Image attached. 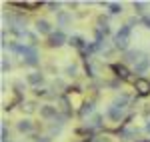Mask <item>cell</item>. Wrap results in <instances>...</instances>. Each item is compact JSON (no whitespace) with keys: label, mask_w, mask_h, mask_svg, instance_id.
<instances>
[{"label":"cell","mask_w":150,"mask_h":142,"mask_svg":"<svg viewBox=\"0 0 150 142\" xmlns=\"http://www.w3.org/2000/svg\"><path fill=\"white\" fill-rule=\"evenodd\" d=\"M130 34H132V28L128 24H122L118 28V32L114 34L112 42H114L116 50H122V52H128V42H130Z\"/></svg>","instance_id":"obj_1"},{"label":"cell","mask_w":150,"mask_h":142,"mask_svg":"<svg viewBox=\"0 0 150 142\" xmlns=\"http://www.w3.org/2000/svg\"><path fill=\"white\" fill-rule=\"evenodd\" d=\"M66 42H68V36L64 34L62 28H58L56 32H52V34L48 36V40H46V44L50 48H60V46H64Z\"/></svg>","instance_id":"obj_2"},{"label":"cell","mask_w":150,"mask_h":142,"mask_svg":"<svg viewBox=\"0 0 150 142\" xmlns=\"http://www.w3.org/2000/svg\"><path fill=\"white\" fill-rule=\"evenodd\" d=\"M144 56H146V54H142L140 50H128V52H124V58L122 60H124L126 64H134V66H136Z\"/></svg>","instance_id":"obj_3"},{"label":"cell","mask_w":150,"mask_h":142,"mask_svg":"<svg viewBox=\"0 0 150 142\" xmlns=\"http://www.w3.org/2000/svg\"><path fill=\"white\" fill-rule=\"evenodd\" d=\"M38 112H40V116H42L44 120H54V118H56V114H58V108L52 106V104H42Z\"/></svg>","instance_id":"obj_4"},{"label":"cell","mask_w":150,"mask_h":142,"mask_svg":"<svg viewBox=\"0 0 150 142\" xmlns=\"http://www.w3.org/2000/svg\"><path fill=\"white\" fill-rule=\"evenodd\" d=\"M36 32L38 34H46L50 36L54 30H52V24L48 22V20H44V18H40V20H36Z\"/></svg>","instance_id":"obj_5"},{"label":"cell","mask_w":150,"mask_h":142,"mask_svg":"<svg viewBox=\"0 0 150 142\" xmlns=\"http://www.w3.org/2000/svg\"><path fill=\"white\" fill-rule=\"evenodd\" d=\"M16 130L22 132V134H28V132L34 130V122H32L30 118H22V120H18V122H16Z\"/></svg>","instance_id":"obj_6"},{"label":"cell","mask_w":150,"mask_h":142,"mask_svg":"<svg viewBox=\"0 0 150 142\" xmlns=\"http://www.w3.org/2000/svg\"><path fill=\"white\" fill-rule=\"evenodd\" d=\"M134 86H136V90H138L140 96H146L150 94V80H146V78H136V82H134Z\"/></svg>","instance_id":"obj_7"},{"label":"cell","mask_w":150,"mask_h":142,"mask_svg":"<svg viewBox=\"0 0 150 142\" xmlns=\"http://www.w3.org/2000/svg\"><path fill=\"white\" fill-rule=\"evenodd\" d=\"M26 82L30 84V86H34V88H40V84L44 82V74L42 72H30L26 76Z\"/></svg>","instance_id":"obj_8"},{"label":"cell","mask_w":150,"mask_h":142,"mask_svg":"<svg viewBox=\"0 0 150 142\" xmlns=\"http://www.w3.org/2000/svg\"><path fill=\"white\" fill-rule=\"evenodd\" d=\"M22 64H24V66H30V68H36V66L40 64V56H38V52H36V50H32L28 56H24V58H22Z\"/></svg>","instance_id":"obj_9"},{"label":"cell","mask_w":150,"mask_h":142,"mask_svg":"<svg viewBox=\"0 0 150 142\" xmlns=\"http://www.w3.org/2000/svg\"><path fill=\"white\" fill-rule=\"evenodd\" d=\"M136 134H138V130H134V128H126V126H122V128L118 130V136H120V140H122V142H130L132 138H136Z\"/></svg>","instance_id":"obj_10"},{"label":"cell","mask_w":150,"mask_h":142,"mask_svg":"<svg viewBox=\"0 0 150 142\" xmlns=\"http://www.w3.org/2000/svg\"><path fill=\"white\" fill-rule=\"evenodd\" d=\"M110 70L116 74V78H120V80H126L128 76H130V72H128V68L124 66V64H112L110 66Z\"/></svg>","instance_id":"obj_11"},{"label":"cell","mask_w":150,"mask_h":142,"mask_svg":"<svg viewBox=\"0 0 150 142\" xmlns=\"http://www.w3.org/2000/svg\"><path fill=\"white\" fill-rule=\"evenodd\" d=\"M68 44L72 48H76V50H80V52H84L86 46H88V44L84 42V38H80V36H70V38H68Z\"/></svg>","instance_id":"obj_12"},{"label":"cell","mask_w":150,"mask_h":142,"mask_svg":"<svg viewBox=\"0 0 150 142\" xmlns=\"http://www.w3.org/2000/svg\"><path fill=\"white\" fill-rule=\"evenodd\" d=\"M106 116L112 120V122H120V120H122V116H124V112H122L120 108H116V106H108Z\"/></svg>","instance_id":"obj_13"},{"label":"cell","mask_w":150,"mask_h":142,"mask_svg":"<svg viewBox=\"0 0 150 142\" xmlns=\"http://www.w3.org/2000/svg\"><path fill=\"white\" fill-rule=\"evenodd\" d=\"M148 70H150V58H148V56H144V58L134 66V74H146Z\"/></svg>","instance_id":"obj_14"},{"label":"cell","mask_w":150,"mask_h":142,"mask_svg":"<svg viewBox=\"0 0 150 142\" xmlns=\"http://www.w3.org/2000/svg\"><path fill=\"white\" fill-rule=\"evenodd\" d=\"M56 20H58V26H68L72 22V14L66 12V10H60L56 14Z\"/></svg>","instance_id":"obj_15"},{"label":"cell","mask_w":150,"mask_h":142,"mask_svg":"<svg viewBox=\"0 0 150 142\" xmlns=\"http://www.w3.org/2000/svg\"><path fill=\"white\" fill-rule=\"evenodd\" d=\"M128 102H130V96H128V94H120V96H116V98H114L112 106L120 108V110H124V108L128 106Z\"/></svg>","instance_id":"obj_16"},{"label":"cell","mask_w":150,"mask_h":142,"mask_svg":"<svg viewBox=\"0 0 150 142\" xmlns=\"http://www.w3.org/2000/svg\"><path fill=\"white\" fill-rule=\"evenodd\" d=\"M92 112H94V102H84L82 108L78 110V116H80V118H86V116L92 114Z\"/></svg>","instance_id":"obj_17"},{"label":"cell","mask_w":150,"mask_h":142,"mask_svg":"<svg viewBox=\"0 0 150 142\" xmlns=\"http://www.w3.org/2000/svg\"><path fill=\"white\" fill-rule=\"evenodd\" d=\"M102 6H106L110 14H120V12L124 10L122 4H118V2H102Z\"/></svg>","instance_id":"obj_18"},{"label":"cell","mask_w":150,"mask_h":142,"mask_svg":"<svg viewBox=\"0 0 150 142\" xmlns=\"http://www.w3.org/2000/svg\"><path fill=\"white\" fill-rule=\"evenodd\" d=\"M60 106H62V110H64V116L70 118V116H72V110H70V102H68L66 96H60Z\"/></svg>","instance_id":"obj_19"},{"label":"cell","mask_w":150,"mask_h":142,"mask_svg":"<svg viewBox=\"0 0 150 142\" xmlns=\"http://www.w3.org/2000/svg\"><path fill=\"white\" fill-rule=\"evenodd\" d=\"M132 8L136 10V14H142V16H146L144 12H146V8H148V4H146V2H134V4H132Z\"/></svg>","instance_id":"obj_20"},{"label":"cell","mask_w":150,"mask_h":142,"mask_svg":"<svg viewBox=\"0 0 150 142\" xmlns=\"http://www.w3.org/2000/svg\"><path fill=\"white\" fill-rule=\"evenodd\" d=\"M102 126V114H94L92 116V120H90V128H100Z\"/></svg>","instance_id":"obj_21"},{"label":"cell","mask_w":150,"mask_h":142,"mask_svg":"<svg viewBox=\"0 0 150 142\" xmlns=\"http://www.w3.org/2000/svg\"><path fill=\"white\" fill-rule=\"evenodd\" d=\"M34 94L36 96H42V98H52V96H54V92H48V88H36Z\"/></svg>","instance_id":"obj_22"},{"label":"cell","mask_w":150,"mask_h":142,"mask_svg":"<svg viewBox=\"0 0 150 142\" xmlns=\"http://www.w3.org/2000/svg\"><path fill=\"white\" fill-rule=\"evenodd\" d=\"M36 110V104L34 102H22V112H26V114H32Z\"/></svg>","instance_id":"obj_23"},{"label":"cell","mask_w":150,"mask_h":142,"mask_svg":"<svg viewBox=\"0 0 150 142\" xmlns=\"http://www.w3.org/2000/svg\"><path fill=\"white\" fill-rule=\"evenodd\" d=\"M64 72H66V76H72V78H74V76L78 74V66H76V64H68Z\"/></svg>","instance_id":"obj_24"},{"label":"cell","mask_w":150,"mask_h":142,"mask_svg":"<svg viewBox=\"0 0 150 142\" xmlns=\"http://www.w3.org/2000/svg\"><path fill=\"white\" fill-rule=\"evenodd\" d=\"M0 140L2 142H8V128H6V124H2V128H0Z\"/></svg>","instance_id":"obj_25"},{"label":"cell","mask_w":150,"mask_h":142,"mask_svg":"<svg viewBox=\"0 0 150 142\" xmlns=\"http://www.w3.org/2000/svg\"><path fill=\"white\" fill-rule=\"evenodd\" d=\"M46 6H48V8H50V10H52V12H56V14H58V12H60V10H58V8H60L62 4H60V2H48Z\"/></svg>","instance_id":"obj_26"},{"label":"cell","mask_w":150,"mask_h":142,"mask_svg":"<svg viewBox=\"0 0 150 142\" xmlns=\"http://www.w3.org/2000/svg\"><path fill=\"white\" fill-rule=\"evenodd\" d=\"M140 22L144 24L146 28H150V14H146V16H142V18H140Z\"/></svg>","instance_id":"obj_27"},{"label":"cell","mask_w":150,"mask_h":142,"mask_svg":"<svg viewBox=\"0 0 150 142\" xmlns=\"http://www.w3.org/2000/svg\"><path fill=\"white\" fill-rule=\"evenodd\" d=\"M8 70H10V62L6 58H2V72H8Z\"/></svg>","instance_id":"obj_28"},{"label":"cell","mask_w":150,"mask_h":142,"mask_svg":"<svg viewBox=\"0 0 150 142\" xmlns=\"http://www.w3.org/2000/svg\"><path fill=\"white\" fill-rule=\"evenodd\" d=\"M60 128H62V126H50V138H52L54 134H60Z\"/></svg>","instance_id":"obj_29"},{"label":"cell","mask_w":150,"mask_h":142,"mask_svg":"<svg viewBox=\"0 0 150 142\" xmlns=\"http://www.w3.org/2000/svg\"><path fill=\"white\" fill-rule=\"evenodd\" d=\"M14 88H16V92H22V90H24V84L20 82V80H16V82H14Z\"/></svg>","instance_id":"obj_30"},{"label":"cell","mask_w":150,"mask_h":142,"mask_svg":"<svg viewBox=\"0 0 150 142\" xmlns=\"http://www.w3.org/2000/svg\"><path fill=\"white\" fill-rule=\"evenodd\" d=\"M108 86H110V88H118V86H120V78H116V80H112V82H108Z\"/></svg>","instance_id":"obj_31"},{"label":"cell","mask_w":150,"mask_h":142,"mask_svg":"<svg viewBox=\"0 0 150 142\" xmlns=\"http://www.w3.org/2000/svg\"><path fill=\"white\" fill-rule=\"evenodd\" d=\"M54 88H66V84L62 80H54Z\"/></svg>","instance_id":"obj_32"},{"label":"cell","mask_w":150,"mask_h":142,"mask_svg":"<svg viewBox=\"0 0 150 142\" xmlns=\"http://www.w3.org/2000/svg\"><path fill=\"white\" fill-rule=\"evenodd\" d=\"M52 138L50 136H40V138H36V142H50Z\"/></svg>","instance_id":"obj_33"},{"label":"cell","mask_w":150,"mask_h":142,"mask_svg":"<svg viewBox=\"0 0 150 142\" xmlns=\"http://www.w3.org/2000/svg\"><path fill=\"white\" fill-rule=\"evenodd\" d=\"M92 142H110V140H108V138H106V136H100V138H94Z\"/></svg>","instance_id":"obj_34"},{"label":"cell","mask_w":150,"mask_h":142,"mask_svg":"<svg viewBox=\"0 0 150 142\" xmlns=\"http://www.w3.org/2000/svg\"><path fill=\"white\" fill-rule=\"evenodd\" d=\"M144 130H146V132H148V134H150V122H148V124H146V126H144Z\"/></svg>","instance_id":"obj_35"}]
</instances>
